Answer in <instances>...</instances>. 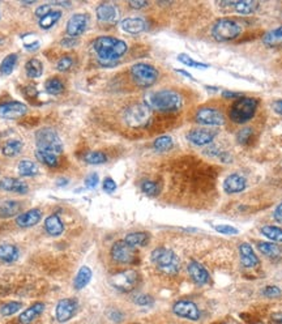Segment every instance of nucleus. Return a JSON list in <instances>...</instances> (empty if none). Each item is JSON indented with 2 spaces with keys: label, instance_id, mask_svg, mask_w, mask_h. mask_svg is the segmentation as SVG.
Returning <instances> with one entry per match:
<instances>
[{
  "label": "nucleus",
  "instance_id": "f257e3e1",
  "mask_svg": "<svg viewBox=\"0 0 282 324\" xmlns=\"http://www.w3.org/2000/svg\"><path fill=\"white\" fill-rule=\"evenodd\" d=\"M95 54L101 63H114L127 52V43L115 37H99L93 43Z\"/></svg>",
  "mask_w": 282,
  "mask_h": 324
},
{
  "label": "nucleus",
  "instance_id": "f03ea898",
  "mask_svg": "<svg viewBox=\"0 0 282 324\" xmlns=\"http://www.w3.org/2000/svg\"><path fill=\"white\" fill-rule=\"evenodd\" d=\"M146 105L149 106L150 110L161 113H172L177 112L183 105V98L182 95L174 90H158V92L152 93L148 97Z\"/></svg>",
  "mask_w": 282,
  "mask_h": 324
},
{
  "label": "nucleus",
  "instance_id": "7ed1b4c3",
  "mask_svg": "<svg viewBox=\"0 0 282 324\" xmlns=\"http://www.w3.org/2000/svg\"><path fill=\"white\" fill-rule=\"evenodd\" d=\"M150 260L155 268L163 275L174 276L181 269V260L173 250L165 247H157L150 255Z\"/></svg>",
  "mask_w": 282,
  "mask_h": 324
},
{
  "label": "nucleus",
  "instance_id": "20e7f679",
  "mask_svg": "<svg viewBox=\"0 0 282 324\" xmlns=\"http://www.w3.org/2000/svg\"><path fill=\"white\" fill-rule=\"evenodd\" d=\"M257 109V101L251 97H241L229 109V118L234 123L243 124L252 119Z\"/></svg>",
  "mask_w": 282,
  "mask_h": 324
},
{
  "label": "nucleus",
  "instance_id": "39448f33",
  "mask_svg": "<svg viewBox=\"0 0 282 324\" xmlns=\"http://www.w3.org/2000/svg\"><path fill=\"white\" fill-rule=\"evenodd\" d=\"M150 118H152V110L146 103H141V102L132 103L123 113L124 123L135 128L148 126Z\"/></svg>",
  "mask_w": 282,
  "mask_h": 324
},
{
  "label": "nucleus",
  "instance_id": "423d86ee",
  "mask_svg": "<svg viewBox=\"0 0 282 324\" xmlns=\"http://www.w3.org/2000/svg\"><path fill=\"white\" fill-rule=\"evenodd\" d=\"M35 144L39 150L51 152L54 154H59L63 152V143L61 136L54 128H41L35 134Z\"/></svg>",
  "mask_w": 282,
  "mask_h": 324
},
{
  "label": "nucleus",
  "instance_id": "0eeeda50",
  "mask_svg": "<svg viewBox=\"0 0 282 324\" xmlns=\"http://www.w3.org/2000/svg\"><path fill=\"white\" fill-rule=\"evenodd\" d=\"M159 72L152 64L136 63L131 67V77L132 81L139 88H150L158 80Z\"/></svg>",
  "mask_w": 282,
  "mask_h": 324
},
{
  "label": "nucleus",
  "instance_id": "6e6552de",
  "mask_svg": "<svg viewBox=\"0 0 282 324\" xmlns=\"http://www.w3.org/2000/svg\"><path fill=\"white\" fill-rule=\"evenodd\" d=\"M242 34V26L235 20L221 19L212 28L213 38L218 42H230Z\"/></svg>",
  "mask_w": 282,
  "mask_h": 324
},
{
  "label": "nucleus",
  "instance_id": "1a4fd4ad",
  "mask_svg": "<svg viewBox=\"0 0 282 324\" xmlns=\"http://www.w3.org/2000/svg\"><path fill=\"white\" fill-rule=\"evenodd\" d=\"M139 274L133 269L121 271V272L112 275L110 279L111 285L114 286L117 290L123 293H130L136 289V286L139 285Z\"/></svg>",
  "mask_w": 282,
  "mask_h": 324
},
{
  "label": "nucleus",
  "instance_id": "9d476101",
  "mask_svg": "<svg viewBox=\"0 0 282 324\" xmlns=\"http://www.w3.org/2000/svg\"><path fill=\"white\" fill-rule=\"evenodd\" d=\"M111 257L119 264H133L137 260L136 248L131 247L124 241H117L111 247Z\"/></svg>",
  "mask_w": 282,
  "mask_h": 324
},
{
  "label": "nucleus",
  "instance_id": "9b49d317",
  "mask_svg": "<svg viewBox=\"0 0 282 324\" xmlns=\"http://www.w3.org/2000/svg\"><path fill=\"white\" fill-rule=\"evenodd\" d=\"M77 307H79V305H77L76 299L64 298L62 301H59V303L57 305V308H55L57 320L59 323L68 321L71 318H73V315L76 314Z\"/></svg>",
  "mask_w": 282,
  "mask_h": 324
},
{
  "label": "nucleus",
  "instance_id": "f8f14e48",
  "mask_svg": "<svg viewBox=\"0 0 282 324\" xmlns=\"http://www.w3.org/2000/svg\"><path fill=\"white\" fill-rule=\"evenodd\" d=\"M173 311L177 316L183 319H187V320H199L200 318V311L197 306L195 305L194 302L191 301H178L175 302L174 306H173Z\"/></svg>",
  "mask_w": 282,
  "mask_h": 324
},
{
  "label": "nucleus",
  "instance_id": "ddd939ff",
  "mask_svg": "<svg viewBox=\"0 0 282 324\" xmlns=\"http://www.w3.org/2000/svg\"><path fill=\"white\" fill-rule=\"evenodd\" d=\"M196 122L204 126H221L223 124V114L214 107H203L196 113Z\"/></svg>",
  "mask_w": 282,
  "mask_h": 324
},
{
  "label": "nucleus",
  "instance_id": "4468645a",
  "mask_svg": "<svg viewBox=\"0 0 282 324\" xmlns=\"http://www.w3.org/2000/svg\"><path fill=\"white\" fill-rule=\"evenodd\" d=\"M88 23L89 16L85 13L73 15L67 23V34L72 37V38H76V37H79V35H81L85 32L86 28H88Z\"/></svg>",
  "mask_w": 282,
  "mask_h": 324
},
{
  "label": "nucleus",
  "instance_id": "2eb2a0df",
  "mask_svg": "<svg viewBox=\"0 0 282 324\" xmlns=\"http://www.w3.org/2000/svg\"><path fill=\"white\" fill-rule=\"evenodd\" d=\"M28 112L26 105L17 101H8L0 103V117L4 119H19Z\"/></svg>",
  "mask_w": 282,
  "mask_h": 324
},
{
  "label": "nucleus",
  "instance_id": "dca6fc26",
  "mask_svg": "<svg viewBox=\"0 0 282 324\" xmlns=\"http://www.w3.org/2000/svg\"><path fill=\"white\" fill-rule=\"evenodd\" d=\"M214 136H216V134L213 131L206 130V128H195V130L188 132L187 139L194 145L205 146L212 144V141L214 140Z\"/></svg>",
  "mask_w": 282,
  "mask_h": 324
},
{
  "label": "nucleus",
  "instance_id": "f3484780",
  "mask_svg": "<svg viewBox=\"0 0 282 324\" xmlns=\"http://www.w3.org/2000/svg\"><path fill=\"white\" fill-rule=\"evenodd\" d=\"M246 187H247V179L238 173L230 174L223 182V190L228 194H239L246 190Z\"/></svg>",
  "mask_w": 282,
  "mask_h": 324
},
{
  "label": "nucleus",
  "instance_id": "a211bd4d",
  "mask_svg": "<svg viewBox=\"0 0 282 324\" xmlns=\"http://www.w3.org/2000/svg\"><path fill=\"white\" fill-rule=\"evenodd\" d=\"M188 274H190L191 279L194 280L197 285H205V284H208L210 281L209 272L199 261L192 260L188 264Z\"/></svg>",
  "mask_w": 282,
  "mask_h": 324
},
{
  "label": "nucleus",
  "instance_id": "6ab92c4d",
  "mask_svg": "<svg viewBox=\"0 0 282 324\" xmlns=\"http://www.w3.org/2000/svg\"><path fill=\"white\" fill-rule=\"evenodd\" d=\"M118 17H119V12L114 4L102 3L97 7V19L101 23L114 24L118 21Z\"/></svg>",
  "mask_w": 282,
  "mask_h": 324
},
{
  "label": "nucleus",
  "instance_id": "aec40b11",
  "mask_svg": "<svg viewBox=\"0 0 282 324\" xmlns=\"http://www.w3.org/2000/svg\"><path fill=\"white\" fill-rule=\"evenodd\" d=\"M219 6L233 8L237 13L246 16V15L254 13L257 10L259 4L256 2H251V0H239V2H222V3H219Z\"/></svg>",
  "mask_w": 282,
  "mask_h": 324
},
{
  "label": "nucleus",
  "instance_id": "412c9836",
  "mask_svg": "<svg viewBox=\"0 0 282 324\" xmlns=\"http://www.w3.org/2000/svg\"><path fill=\"white\" fill-rule=\"evenodd\" d=\"M0 190L8 191V192H15V194H26L29 190L28 185L21 179L7 177L0 181Z\"/></svg>",
  "mask_w": 282,
  "mask_h": 324
},
{
  "label": "nucleus",
  "instance_id": "4be33fe9",
  "mask_svg": "<svg viewBox=\"0 0 282 324\" xmlns=\"http://www.w3.org/2000/svg\"><path fill=\"white\" fill-rule=\"evenodd\" d=\"M121 26L128 34H140L146 29V23L141 17H127L122 20Z\"/></svg>",
  "mask_w": 282,
  "mask_h": 324
},
{
  "label": "nucleus",
  "instance_id": "5701e85b",
  "mask_svg": "<svg viewBox=\"0 0 282 324\" xmlns=\"http://www.w3.org/2000/svg\"><path fill=\"white\" fill-rule=\"evenodd\" d=\"M42 219V212L38 208L30 209L28 212L22 213L20 216H17L16 224L20 228H32L35 224L39 223V220Z\"/></svg>",
  "mask_w": 282,
  "mask_h": 324
},
{
  "label": "nucleus",
  "instance_id": "b1692460",
  "mask_svg": "<svg viewBox=\"0 0 282 324\" xmlns=\"http://www.w3.org/2000/svg\"><path fill=\"white\" fill-rule=\"evenodd\" d=\"M239 254H241V260L243 267L254 268L259 264V257L256 256L255 251L248 243H242L239 246Z\"/></svg>",
  "mask_w": 282,
  "mask_h": 324
},
{
  "label": "nucleus",
  "instance_id": "393cba45",
  "mask_svg": "<svg viewBox=\"0 0 282 324\" xmlns=\"http://www.w3.org/2000/svg\"><path fill=\"white\" fill-rule=\"evenodd\" d=\"M44 311V305L42 302H35L30 307H28L25 311L20 314L19 321L21 324H30L38 318L39 315Z\"/></svg>",
  "mask_w": 282,
  "mask_h": 324
},
{
  "label": "nucleus",
  "instance_id": "a878e982",
  "mask_svg": "<svg viewBox=\"0 0 282 324\" xmlns=\"http://www.w3.org/2000/svg\"><path fill=\"white\" fill-rule=\"evenodd\" d=\"M44 229L51 237H59L64 232V224L58 214H51L44 220Z\"/></svg>",
  "mask_w": 282,
  "mask_h": 324
},
{
  "label": "nucleus",
  "instance_id": "bb28decb",
  "mask_svg": "<svg viewBox=\"0 0 282 324\" xmlns=\"http://www.w3.org/2000/svg\"><path fill=\"white\" fill-rule=\"evenodd\" d=\"M20 256L19 248L13 245H8V243H4V245H0V261L2 263H13L16 261Z\"/></svg>",
  "mask_w": 282,
  "mask_h": 324
},
{
  "label": "nucleus",
  "instance_id": "cd10ccee",
  "mask_svg": "<svg viewBox=\"0 0 282 324\" xmlns=\"http://www.w3.org/2000/svg\"><path fill=\"white\" fill-rule=\"evenodd\" d=\"M124 242L128 243V245L133 248L144 247V246H146L149 243V234L144 232L130 233V234L124 238Z\"/></svg>",
  "mask_w": 282,
  "mask_h": 324
},
{
  "label": "nucleus",
  "instance_id": "c85d7f7f",
  "mask_svg": "<svg viewBox=\"0 0 282 324\" xmlns=\"http://www.w3.org/2000/svg\"><path fill=\"white\" fill-rule=\"evenodd\" d=\"M92 269L89 267H81L77 272L76 277L73 280V286L76 288L77 290L84 289L89 283H90V280H92Z\"/></svg>",
  "mask_w": 282,
  "mask_h": 324
},
{
  "label": "nucleus",
  "instance_id": "c756f323",
  "mask_svg": "<svg viewBox=\"0 0 282 324\" xmlns=\"http://www.w3.org/2000/svg\"><path fill=\"white\" fill-rule=\"evenodd\" d=\"M20 208H21V204L19 201H4L0 205V219H10V217L16 216L20 212Z\"/></svg>",
  "mask_w": 282,
  "mask_h": 324
},
{
  "label": "nucleus",
  "instance_id": "7c9ffc66",
  "mask_svg": "<svg viewBox=\"0 0 282 324\" xmlns=\"http://www.w3.org/2000/svg\"><path fill=\"white\" fill-rule=\"evenodd\" d=\"M264 45L274 47V46L282 45V25L278 28H274L266 33L263 38Z\"/></svg>",
  "mask_w": 282,
  "mask_h": 324
},
{
  "label": "nucleus",
  "instance_id": "2f4dec72",
  "mask_svg": "<svg viewBox=\"0 0 282 324\" xmlns=\"http://www.w3.org/2000/svg\"><path fill=\"white\" fill-rule=\"evenodd\" d=\"M22 146H24V144H22L21 140H17V139L8 140V141L4 144L2 153H3L6 157H16L17 154L21 153Z\"/></svg>",
  "mask_w": 282,
  "mask_h": 324
},
{
  "label": "nucleus",
  "instance_id": "473e14b6",
  "mask_svg": "<svg viewBox=\"0 0 282 324\" xmlns=\"http://www.w3.org/2000/svg\"><path fill=\"white\" fill-rule=\"evenodd\" d=\"M62 15H63V13H62V11L59 10L51 11L50 13L46 15V16L39 19V26H41L43 30H48V29L52 28V26H54L55 24L62 19Z\"/></svg>",
  "mask_w": 282,
  "mask_h": 324
},
{
  "label": "nucleus",
  "instance_id": "72a5a7b5",
  "mask_svg": "<svg viewBox=\"0 0 282 324\" xmlns=\"http://www.w3.org/2000/svg\"><path fill=\"white\" fill-rule=\"evenodd\" d=\"M38 173V165L30 159H24L19 164V174L21 177H35Z\"/></svg>",
  "mask_w": 282,
  "mask_h": 324
},
{
  "label": "nucleus",
  "instance_id": "f704fd0d",
  "mask_svg": "<svg viewBox=\"0 0 282 324\" xmlns=\"http://www.w3.org/2000/svg\"><path fill=\"white\" fill-rule=\"evenodd\" d=\"M17 61H19V57L16 54H10L7 55L3 59V62L0 63V73L4 75V76H8L13 72L15 67H16Z\"/></svg>",
  "mask_w": 282,
  "mask_h": 324
},
{
  "label": "nucleus",
  "instance_id": "c9c22d12",
  "mask_svg": "<svg viewBox=\"0 0 282 324\" xmlns=\"http://www.w3.org/2000/svg\"><path fill=\"white\" fill-rule=\"evenodd\" d=\"M25 71L29 77L37 79V77H41V75L43 73V66L38 59H30V61L26 62Z\"/></svg>",
  "mask_w": 282,
  "mask_h": 324
},
{
  "label": "nucleus",
  "instance_id": "e433bc0d",
  "mask_svg": "<svg viewBox=\"0 0 282 324\" xmlns=\"http://www.w3.org/2000/svg\"><path fill=\"white\" fill-rule=\"evenodd\" d=\"M35 157L41 164L48 166V168H57L58 166V157L57 154L51 152H44V150H35Z\"/></svg>",
  "mask_w": 282,
  "mask_h": 324
},
{
  "label": "nucleus",
  "instance_id": "4c0bfd02",
  "mask_svg": "<svg viewBox=\"0 0 282 324\" xmlns=\"http://www.w3.org/2000/svg\"><path fill=\"white\" fill-rule=\"evenodd\" d=\"M44 88H46V92L51 95H59L63 93L64 90V84L61 79L58 77H51L46 81L44 84Z\"/></svg>",
  "mask_w": 282,
  "mask_h": 324
},
{
  "label": "nucleus",
  "instance_id": "58836bf2",
  "mask_svg": "<svg viewBox=\"0 0 282 324\" xmlns=\"http://www.w3.org/2000/svg\"><path fill=\"white\" fill-rule=\"evenodd\" d=\"M257 248L261 254L269 257H277L281 255V248L276 243H269V242H260L257 243Z\"/></svg>",
  "mask_w": 282,
  "mask_h": 324
},
{
  "label": "nucleus",
  "instance_id": "ea45409f",
  "mask_svg": "<svg viewBox=\"0 0 282 324\" xmlns=\"http://www.w3.org/2000/svg\"><path fill=\"white\" fill-rule=\"evenodd\" d=\"M83 159L89 165H101V164H105L107 161V156L105 153L98 152V150H93V152L85 153Z\"/></svg>",
  "mask_w": 282,
  "mask_h": 324
},
{
  "label": "nucleus",
  "instance_id": "a19ab883",
  "mask_svg": "<svg viewBox=\"0 0 282 324\" xmlns=\"http://www.w3.org/2000/svg\"><path fill=\"white\" fill-rule=\"evenodd\" d=\"M140 187H141V191H143L146 196L150 197L158 196L159 191H161V187H159L158 183L154 181H150V179H145V181L141 182Z\"/></svg>",
  "mask_w": 282,
  "mask_h": 324
},
{
  "label": "nucleus",
  "instance_id": "79ce46f5",
  "mask_svg": "<svg viewBox=\"0 0 282 324\" xmlns=\"http://www.w3.org/2000/svg\"><path fill=\"white\" fill-rule=\"evenodd\" d=\"M153 146H154V149L157 152H166V150L172 149L173 146H174V141H173L172 136H159L154 140V143H153Z\"/></svg>",
  "mask_w": 282,
  "mask_h": 324
},
{
  "label": "nucleus",
  "instance_id": "37998d69",
  "mask_svg": "<svg viewBox=\"0 0 282 324\" xmlns=\"http://www.w3.org/2000/svg\"><path fill=\"white\" fill-rule=\"evenodd\" d=\"M261 234L268 239H270V241L282 242V229L281 228H277V226H264L263 229H261Z\"/></svg>",
  "mask_w": 282,
  "mask_h": 324
},
{
  "label": "nucleus",
  "instance_id": "c03bdc74",
  "mask_svg": "<svg viewBox=\"0 0 282 324\" xmlns=\"http://www.w3.org/2000/svg\"><path fill=\"white\" fill-rule=\"evenodd\" d=\"M22 303L21 302H8V303H4L2 307H0V314L3 316H11V315L16 314L21 310Z\"/></svg>",
  "mask_w": 282,
  "mask_h": 324
},
{
  "label": "nucleus",
  "instance_id": "a18cd8bd",
  "mask_svg": "<svg viewBox=\"0 0 282 324\" xmlns=\"http://www.w3.org/2000/svg\"><path fill=\"white\" fill-rule=\"evenodd\" d=\"M252 128L250 127H244L242 128L241 131L238 132V135H237V140H238V143L241 144V145H247L248 143H250V140L252 139Z\"/></svg>",
  "mask_w": 282,
  "mask_h": 324
},
{
  "label": "nucleus",
  "instance_id": "49530a36",
  "mask_svg": "<svg viewBox=\"0 0 282 324\" xmlns=\"http://www.w3.org/2000/svg\"><path fill=\"white\" fill-rule=\"evenodd\" d=\"M178 59H179V61H181L183 64L188 66V67H192V68H208L209 67L208 64L200 63V62L194 61L192 58H190L188 55H186V54H181L179 57H178Z\"/></svg>",
  "mask_w": 282,
  "mask_h": 324
},
{
  "label": "nucleus",
  "instance_id": "de8ad7c7",
  "mask_svg": "<svg viewBox=\"0 0 282 324\" xmlns=\"http://www.w3.org/2000/svg\"><path fill=\"white\" fill-rule=\"evenodd\" d=\"M73 67V59L71 57L62 58L61 61L57 63V70L61 72H66V71L71 70Z\"/></svg>",
  "mask_w": 282,
  "mask_h": 324
},
{
  "label": "nucleus",
  "instance_id": "09e8293b",
  "mask_svg": "<svg viewBox=\"0 0 282 324\" xmlns=\"http://www.w3.org/2000/svg\"><path fill=\"white\" fill-rule=\"evenodd\" d=\"M214 229H216L218 233H221V234H228V235H235L239 233V230L237 229V228L230 225H217L214 226Z\"/></svg>",
  "mask_w": 282,
  "mask_h": 324
},
{
  "label": "nucleus",
  "instance_id": "8fccbe9b",
  "mask_svg": "<svg viewBox=\"0 0 282 324\" xmlns=\"http://www.w3.org/2000/svg\"><path fill=\"white\" fill-rule=\"evenodd\" d=\"M133 301L139 306H150L154 302V299H153V297L148 296V294H140V296L135 297Z\"/></svg>",
  "mask_w": 282,
  "mask_h": 324
},
{
  "label": "nucleus",
  "instance_id": "3c124183",
  "mask_svg": "<svg viewBox=\"0 0 282 324\" xmlns=\"http://www.w3.org/2000/svg\"><path fill=\"white\" fill-rule=\"evenodd\" d=\"M263 294L268 298H277V297H281V289L277 286H266L264 288Z\"/></svg>",
  "mask_w": 282,
  "mask_h": 324
},
{
  "label": "nucleus",
  "instance_id": "603ef678",
  "mask_svg": "<svg viewBox=\"0 0 282 324\" xmlns=\"http://www.w3.org/2000/svg\"><path fill=\"white\" fill-rule=\"evenodd\" d=\"M102 187H103V191H105V192H107V194H112V192L117 190V183H115V181L112 178H106L105 181H103Z\"/></svg>",
  "mask_w": 282,
  "mask_h": 324
},
{
  "label": "nucleus",
  "instance_id": "864d4df0",
  "mask_svg": "<svg viewBox=\"0 0 282 324\" xmlns=\"http://www.w3.org/2000/svg\"><path fill=\"white\" fill-rule=\"evenodd\" d=\"M98 182H99L98 175L95 174V173H93V174H89L88 178L85 179V186L88 188H95L97 187V185H98Z\"/></svg>",
  "mask_w": 282,
  "mask_h": 324
},
{
  "label": "nucleus",
  "instance_id": "5fc2aeb1",
  "mask_svg": "<svg viewBox=\"0 0 282 324\" xmlns=\"http://www.w3.org/2000/svg\"><path fill=\"white\" fill-rule=\"evenodd\" d=\"M51 4H42V6H39L37 10H35V16L39 17V19H42L43 16H46L47 13L51 12Z\"/></svg>",
  "mask_w": 282,
  "mask_h": 324
},
{
  "label": "nucleus",
  "instance_id": "6e6d98bb",
  "mask_svg": "<svg viewBox=\"0 0 282 324\" xmlns=\"http://www.w3.org/2000/svg\"><path fill=\"white\" fill-rule=\"evenodd\" d=\"M128 4H130V7L131 8H133V10H141V8L148 6V3H146V2H143V0H131Z\"/></svg>",
  "mask_w": 282,
  "mask_h": 324
},
{
  "label": "nucleus",
  "instance_id": "4d7b16f0",
  "mask_svg": "<svg viewBox=\"0 0 282 324\" xmlns=\"http://www.w3.org/2000/svg\"><path fill=\"white\" fill-rule=\"evenodd\" d=\"M62 45H63L64 47H73V46L77 45V39L72 38V37H68V38H64L63 41H62Z\"/></svg>",
  "mask_w": 282,
  "mask_h": 324
},
{
  "label": "nucleus",
  "instance_id": "13d9d810",
  "mask_svg": "<svg viewBox=\"0 0 282 324\" xmlns=\"http://www.w3.org/2000/svg\"><path fill=\"white\" fill-rule=\"evenodd\" d=\"M274 219H276L277 223L282 224V203H279L278 205H277V208L274 209Z\"/></svg>",
  "mask_w": 282,
  "mask_h": 324
},
{
  "label": "nucleus",
  "instance_id": "bf43d9fd",
  "mask_svg": "<svg viewBox=\"0 0 282 324\" xmlns=\"http://www.w3.org/2000/svg\"><path fill=\"white\" fill-rule=\"evenodd\" d=\"M273 109H274V112H276L277 114L282 115V101L274 102V105H273Z\"/></svg>",
  "mask_w": 282,
  "mask_h": 324
},
{
  "label": "nucleus",
  "instance_id": "052dcab7",
  "mask_svg": "<svg viewBox=\"0 0 282 324\" xmlns=\"http://www.w3.org/2000/svg\"><path fill=\"white\" fill-rule=\"evenodd\" d=\"M272 319L274 323L277 324H282V314L281 312H276V314L272 315Z\"/></svg>",
  "mask_w": 282,
  "mask_h": 324
},
{
  "label": "nucleus",
  "instance_id": "680f3d73",
  "mask_svg": "<svg viewBox=\"0 0 282 324\" xmlns=\"http://www.w3.org/2000/svg\"><path fill=\"white\" fill-rule=\"evenodd\" d=\"M68 179H59V181L57 182V185L58 186H61V187H64V186H67L68 185Z\"/></svg>",
  "mask_w": 282,
  "mask_h": 324
},
{
  "label": "nucleus",
  "instance_id": "e2e57ef3",
  "mask_svg": "<svg viewBox=\"0 0 282 324\" xmlns=\"http://www.w3.org/2000/svg\"><path fill=\"white\" fill-rule=\"evenodd\" d=\"M177 72H179V73H182V75H184V76H187V77H190V79H191V80H195V79H194V77H192V76H191V75H190V73H187V72H186V71H182V70H177Z\"/></svg>",
  "mask_w": 282,
  "mask_h": 324
}]
</instances>
